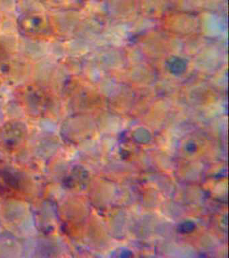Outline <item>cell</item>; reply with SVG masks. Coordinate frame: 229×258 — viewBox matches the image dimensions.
Here are the masks:
<instances>
[{"label":"cell","mask_w":229,"mask_h":258,"mask_svg":"<svg viewBox=\"0 0 229 258\" xmlns=\"http://www.w3.org/2000/svg\"><path fill=\"white\" fill-rule=\"evenodd\" d=\"M15 92L17 100L32 114H41L47 108L49 102V95L47 89L39 83L20 84Z\"/></svg>","instance_id":"1"},{"label":"cell","mask_w":229,"mask_h":258,"mask_svg":"<svg viewBox=\"0 0 229 258\" xmlns=\"http://www.w3.org/2000/svg\"><path fill=\"white\" fill-rule=\"evenodd\" d=\"M17 28L21 35L32 38L44 37L52 30L47 18L38 13H27L20 16Z\"/></svg>","instance_id":"2"},{"label":"cell","mask_w":229,"mask_h":258,"mask_svg":"<svg viewBox=\"0 0 229 258\" xmlns=\"http://www.w3.org/2000/svg\"><path fill=\"white\" fill-rule=\"evenodd\" d=\"M25 60L9 54L0 60V78L3 82L11 85L22 84L29 72Z\"/></svg>","instance_id":"3"},{"label":"cell","mask_w":229,"mask_h":258,"mask_svg":"<svg viewBox=\"0 0 229 258\" xmlns=\"http://www.w3.org/2000/svg\"><path fill=\"white\" fill-rule=\"evenodd\" d=\"M2 82H3V80H2L1 78H0V86H1Z\"/></svg>","instance_id":"4"},{"label":"cell","mask_w":229,"mask_h":258,"mask_svg":"<svg viewBox=\"0 0 229 258\" xmlns=\"http://www.w3.org/2000/svg\"><path fill=\"white\" fill-rule=\"evenodd\" d=\"M0 118H1V110H0Z\"/></svg>","instance_id":"5"}]
</instances>
